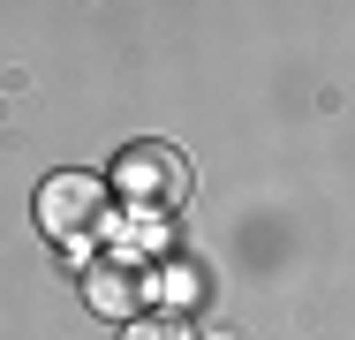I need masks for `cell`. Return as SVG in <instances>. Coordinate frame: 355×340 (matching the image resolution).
<instances>
[{
	"mask_svg": "<svg viewBox=\"0 0 355 340\" xmlns=\"http://www.w3.org/2000/svg\"><path fill=\"white\" fill-rule=\"evenodd\" d=\"M114 189L144 212H182L189 204V159L174 144H129L114 159Z\"/></svg>",
	"mask_w": 355,
	"mask_h": 340,
	"instance_id": "cell-1",
	"label": "cell"
},
{
	"mask_svg": "<svg viewBox=\"0 0 355 340\" xmlns=\"http://www.w3.org/2000/svg\"><path fill=\"white\" fill-rule=\"evenodd\" d=\"M197 340H242V333H197Z\"/></svg>",
	"mask_w": 355,
	"mask_h": 340,
	"instance_id": "cell-5",
	"label": "cell"
},
{
	"mask_svg": "<svg viewBox=\"0 0 355 340\" xmlns=\"http://www.w3.org/2000/svg\"><path fill=\"white\" fill-rule=\"evenodd\" d=\"M83 295H91V310H98V318H137L144 272H137V265H98L91 280H83Z\"/></svg>",
	"mask_w": 355,
	"mask_h": 340,
	"instance_id": "cell-3",
	"label": "cell"
},
{
	"mask_svg": "<svg viewBox=\"0 0 355 340\" xmlns=\"http://www.w3.org/2000/svg\"><path fill=\"white\" fill-rule=\"evenodd\" d=\"M38 227H46L53 242H91V235L106 227V182H91V174H53V182L38 189Z\"/></svg>",
	"mask_w": 355,
	"mask_h": 340,
	"instance_id": "cell-2",
	"label": "cell"
},
{
	"mask_svg": "<svg viewBox=\"0 0 355 340\" xmlns=\"http://www.w3.org/2000/svg\"><path fill=\"white\" fill-rule=\"evenodd\" d=\"M121 340H197V333H189V318H137Z\"/></svg>",
	"mask_w": 355,
	"mask_h": 340,
	"instance_id": "cell-4",
	"label": "cell"
}]
</instances>
